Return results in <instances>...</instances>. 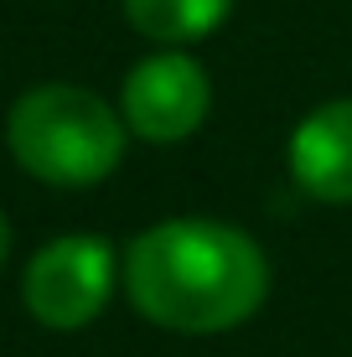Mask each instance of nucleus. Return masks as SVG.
I'll use <instances>...</instances> for the list:
<instances>
[{
    "label": "nucleus",
    "mask_w": 352,
    "mask_h": 357,
    "mask_svg": "<svg viewBox=\"0 0 352 357\" xmlns=\"http://www.w3.org/2000/svg\"><path fill=\"white\" fill-rule=\"evenodd\" d=\"M130 305L161 331L213 337L244 326L270 295L264 249L234 223L166 218L125 254Z\"/></svg>",
    "instance_id": "nucleus-1"
},
{
    "label": "nucleus",
    "mask_w": 352,
    "mask_h": 357,
    "mask_svg": "<svg viewBox=\"0 0 352 357\" xmlns=\"http://www.w3.org/2000/svg\"><path fill=\"white\" fill-rule=\"evenodd\" d=\"M234 10V0H125L130 26L151 42H202Z\"/></svg>",
    "instance_id": "nucleus-6"
},
{
    "label": "nucleus",
    "mask_w": 352,
    "mask_h": 357,
    "mask_svg": "<svg viewBox=\"0 0 352 357\" xmlns=\"http://www.w3.org/2000/svg\"><path fill=\"white\" fill-rule=\"evenodd\" d=\"M10 259V223H6V213H0V269H6Z\"/></svg>",
    "instance_id": "nucleus-7"
},
{
    "label": "nucleus",
    "mask_w": 352,
    "mask_h": 357,
    "mask_svg": "<svg viewBox=\"0 0 352 357\" xmlns=\"http://www.w3.org/2000/svg\"><path fill=\"white\" fill-rule=\"evenodd\" d=\"M290 176L306 197L326 207L352 202V98L311 109L290 130Z\"/></svg>",
    "instance_id": "nucleus-5"
},
{
    "label": "nucleus",
    "mask_w": 352,
    "mask_h": 357,
    "mask_svg": "<svg viewBox=\"0 0 352 357\" xmlns=\"http://www.w3.org/2000/svg\"><path fill=\"white\" fill-rule=\"evenodd\" d=\"M125 119L93 89L42 83L6 114V145L21 171L47 187H93L125 155Z\"/></svg>",
    "instance_id": "nucleus-2"
},
{
    "label": "nucleus",
    "mask_w": 352,
    "mask_h": 357,
    "mask_svg": "<svg viewBox=\"0 0 352 357\" xmlns=\"http://www.w3.org/2000/svg\"><path fill=\"white\" fill-rule=\"evenodd\" d=\"M114 295V254L93 233H68L31 254L26 311L47 331H83Z\"/></svg>",
    "instance_id": "nucleus-3"
},
{
    "label": "nucleus",
    "mask_w": 352,
    "mask_h": 357,
    "mask_svg": "<svg viewBox=\"0 0 352 357\" xmlns=\"http://www.w3.org/2000/svg\"><path fill=\"white\" fill-rule=\"evenodd\" d=\"M208 109H213V83L202 63L187 52H155L135 63L125 78V98H119L130 135H140L151 145H176L187 135H197Z\"/></svg>",
    "instance_id": "nucleus-4"
}]
</instances>
